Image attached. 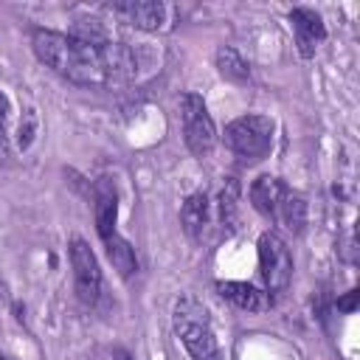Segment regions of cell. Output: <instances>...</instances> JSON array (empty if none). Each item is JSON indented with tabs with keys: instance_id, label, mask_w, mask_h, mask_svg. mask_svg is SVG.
Masks as SVG:
<instances>
[{
	"instance_id": "1",
	"label": "cell",
	"mask_w": 360,
	"mask_h": 360,
	"mask_svg": "<svg viewBox=\"0 0 360 360\" xmlns=\"http://www.w3.org/2000/svg\"><path fill=\"white\" fill-rule=\"evenodd\" d=\"M31 48L42 65L79 87H115L132 79V53L124 42H84L70 34L37 28Z\"/></svg>"
},
{
	"instance_id": "2",
	"label": "cell",
	"mask_w": 360,
	"mask_h": 360,
	"mask_svg": "<svg viewBox=\"0 0 360 360\" xmlns=\"http://www.w3.org/2000/svg\"><path fill=\"white\" fill-rule=\"evenodd\" d=\"M172 323H174V335L183 340L191 360H222L217 335H214L211 321H208V309L194 295L177 298L174 312H172Z\"/></svg>"
},
{
	"instance_id": "3",
	"label": "cell",
	"mask_w": 360,
	"mask_h": 360,
	"mask_svg": "<svg viewBox=\"0 0 360 360\" xmlns=\"http://www.w3.org/2000/svg\"><path fill=\"white\" fill-rule=\"evenodd\" d=\"M273 121L267 115H259V112H248V115H239L233 118L228 127H225V146L242 160V163H256L262 160L270 146H273Z\"/></svg>"
},
{
	"instance_id": "4",
	"label": "cell",
	"mask_w": 360,
	"mask_h": 360,
	"mask_svg": "<svg viewBox=\"0 0 360 360\" xmlns=\"http://www.w3.org/2000/svg\"><path fill=\"white\" fill-rule=\"evenodd\" d=\"M180 112H183V138L188 152L197 158L208 155L217 146V127H214V118L208 115L202 96L186 93L180 98Z\"/></svg>"
},
{
	"instance_id": "5",
	"label": "cell",
	"mask_w": 360,
	"mask_h": 360,
	"mask_svg": "<svg viewBox=\"0 0 360 360\" xmlns=\"http://www.w3.org/2000/svg\"><path fill=\"white\" fill-rule=\"evenodd\" d=\"M259 270H262L264 287L270 292L287 290V284L292 278V256H290V248H287V242L276 231H264L259 236Z\"/></svg>"
},
{
	"instance_id": "6",
	"label": "cell",
	"mask_w": 360,
	"mask_h": 360,
	"mask_svg": "<svg viewBox=\"0 0 360 360\" xmlns=\"http://www.w3.org/2000/svg\"><path fill=\"white\" fill-rule=\"evenodd\" d=\"M70 267L76 278V295L82 304H96L101 292V267L93 248L84 239H70Z\"/></svg>"
},
{
	"instance_id": "7",
	"label": "cell",
	"mask_w": 360,
	"mask_h": 360,
	"mask_svg": "<svg viewBox=\"0 0 360 360\" xmlns=\"http://www.w3.org/2000/svg\"><path fill=\"white\" fill-rule=\"evenodd\" d=\"M112 11L141 31H158L166 22V6L160 0H121L112 3Z\"/></svg>"
},
{
	"instance_id": "8",
	"label": "cell",
	"mask_w": 360,
	"mask_h": 360,
	"mask_svg": "<svg viewBox=\"0 0 360 360\" xmlns=\"http://www.w3.org/2000/svg\"><path fill=\"white\" fill-rule=\"evenodd\" d=\"M290 22H292V31H295L298 53H301L304 59H309V56L315 53L318 42H323V39H326V25H323L321 14H318V11H312V8L298 6V8H292V11H290Z\"/></svg>"
},
{
	"instance_id": "9",
	"label": "cell",
	"mask_w": 360,
	"mask_h": 360,
	"mask_svg": "<svg viewBox=\"0 0 360 360\" xmlns=\"http://www.w3.org/2000/svg\"><path fill=\"white\" fill-rule=\"evenodd\" d=\"M217 292L233 307L248 309V312H264L273 307V295L248 281H217Z\"/></svg>"
},
{
	"instance_id": "10",
	"label": "cell",
	"mask_w": 360,
	"mask_h": 360,
	"mask_svg": "<svg viewBox=\"0 0 360 360\" xmlns=\"http://www.w3.org/2000/svg\"><path fill=\"white\" fill-rule=\"evenodd\" d=\"M284 194H287V186H284L278 177H273V174H262V177H256L253 186H250V205H253L262 217L276 219Z\"/></svg>"
},
{
	"instance_id": "11",
	"label": "cell",
	"mask_w": 360,
	"mask_h": 360,
	"mask_svg": "<svg viewBox=\"0 0 360 360\" xmlns=\"http://www.w3.org/2000/svg\"><path fill=\"white\" fill-rule=\"evenodd\" d=\"M115 222H118V194L112 188V183L104 177L96 186V231L101 239L115 233Z\"/></svg>"
},
{
	"instance_id": "12",
	"label": "cell",
	"mask_w": 360,
	"mask_h": 360,
	"mask_svg": "<svg viewBox=\"0 0 360 360\" xmlns=\"http://www.w3.org/2000/svg\"><path fill=\"white\" fill-rule=\"evenodd\" d=\"M180 222H183V231L188 239H200L205 233V225H208V197L205 191H194L186 197L183 208H180Z\"/></svg>"
},
{
	"instance_id": "13",
	"label": "cell",
	"mask_w": 360,
	"mask_h": 360,
	"mask_svg": "<svg viewBox=\"0 0 360 360\" xmlns=\"http://www.w3.org/2000/svg\"><path fill=\"white\" fill-rule=\"evenodd\" d=\"M101 242H104L107 259H110V264L118 270V276H121V278H129V276L138 270L135 248H132L124 236H118V233H112V236H107V239H101Z\"/></svg>"
},
{
	"instance_id": "14",
	"label": "cell",
	"mask_w": 360,
	"mask_h": 360,
	"mask_svg": "<svg viewBox=\"0 0 360 360\" xmlns=\"http://www.w3.org/2000/svg\"><path fill=\"white\" fill-rule=\"evenodd\" d=\"M217 70L222 79L233 82V84H245L250 79V65L242 59V53L231 45L217 48Z\"/></svg>"
},
{
	"instance_id": "15",
	"label": "cell",
	"mask_w": 360,
	"mask_h": 360,
	"mask_svg": "<svg viewBox=\"0 0 360 360\" xmlns=\"http://www.w3.org/2000/svg\"><path fill=\"white\" fill-rule=\"evenodd\" d=\"M278 219H281L292 233H301L304 225H307V200H304L301 194H295V191L287 188V194H284V200H281V205H278Z\"/></svg>"
},
{
	"instance_id": "16",
	"label": "cell",
	"mask_w": 360,
	"mask_h": 360,
	"mask_svg": "<svg viewBox=\"0 0 360 360\" xmlns=\"http://www.w3.org/2000/svg\"><path fill=\"white\" fill-rule=\"evenodd\" d=\"M236 200H239V183L233 177H228V183L219 191V219L225 225H231L236 217Z\"/></svg>"
},
{
	"instance_id": "17",
	"label": "cell",
	"mask_w": 360,
	"mask_h": 360,
	"mask_svg": "<svg viewBox=\"0 0 360 360\" xmlns=\"http://www.w3.org/2000/svg\"><path fill=\"white\" fill-rule=\"evenodd\" d=\"M34 127H37L34 112H25V121H20V149H28V146H31V141H34Z\"/></svg>"
},
{
	"instance_id": "18",
	"label": "cell",
	"mask_w": 360,
	"mask_h": 360,
	"mask_svg": "<svg viewBox=\"0 0 360 360\" xmlns=\"http://www.w3.org/2000/svg\"><path fill=\"white\" fill-rule=\"evenodd\" d=\"M11 158H14L11 141H8V135H6V129H3V124H0V166H8Z\"/></svg>"
},
{
	"instance_id": "19",
	"label": "cell",
	"mask_w": 360,
	"mask_h": 360,
	"mask_svg": "<svg viewBox=\"0 0 360 360\" xmlns=\"http://www.w3.org/2000/svg\"><path fill=\"white\" fill-rule=\"evenodd\" d=\"M357 295H360L357 290H349L343 298H338V304H335V307H338L340 312H354V309H357Z\"/></svg>"
},
{
	"instance_id": "20",
	"label": "cell",
	"mask_w": 360,
	"mask_h": 360,
	"mask_svg": "<svg viewBox=\"0 0 360 360\" xmlns=\"http://www.w3.org/2000/svg\"><path fill=\"white\" fill-rule=\"evenodd\" d=\"M6 115H8V98H6V93L0 90V124H3Z\"/></svg>"
},
{
	"instance_id": "21",
	"label": "cell",
	"mask_w": 360,
	"mask_h": 360,
	"mask_svg": "<svg viewBox=\"0 0 360 360\" xmlns=\"http://www.w3.org/2000/svg\"><path fill=\"white\" fill-rule=\"evenodd\" d=\"M115 360H129V354L127 352H115Z\"/></svg>"
},
{
	"instance_id": "22",
	"label": "cell",
	"mask_w": 360,
	"mask_h": 360,
	"mask_svg": "<svg viewBox=\"0 0 360 360\" xmlns=\"http://www.w3.org/2000/svg\"><path fill=\"white\" fill-rule=\"evenodd\" d=\"M0 360H11V357H6V354H3V352H0Z\"/></svg>"
}]
</instances>
